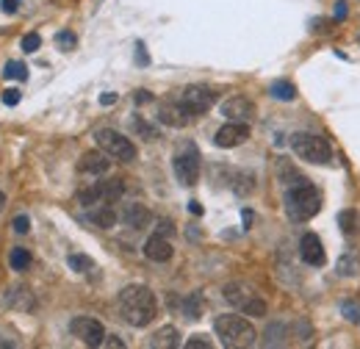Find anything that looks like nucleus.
Here are the masks:
<instances>
[{
    "mask_svg": "<svg viewBox=\"0 0 360 349\" xmlns=\"http://www.w3.org/2000/svg\"><path fill=\"white\" fill-rule=\"evenodd\" d=\"M11 227H14V230H17L20 236H22V233H28V230H31V219L25 217V214H20V217H14Z\"/></svg>",
    "mask_w": 360,
    "mask_h": 349,
    "instance_id": "31",
    "label": "nucleus"
},
{
    "mask_svg": "<svg viewBox=\"0 0 360 349\" xmlns=\"http://www.w3.org/2000/svg\"><path fill=\"white\" fill-rule=\"evenodd\" d=\"M134 128L139 133H141V136H147V141H153V139H158V131H155V128H150V125H147V122H144V120H136L134 122Z\"/></svg>",
    "mask_w": 360,
    "mask_h": 349,
    "instance_id": "30",
    "label": "nucleus"
},
{
    "mask_svg": "<svg viewBox=\"0 0 360 349\" xmlns=\"http://www.w3.org/2000/svg\"><path fill=\"white\" fill-rule=\"evenodd\" d=\"M214 344L208 341V336H191L188 341H186V349H211Z\"/></svg>",
    "mask_w": 360,
    "mask_h": 349,
    "instance_id": "29",
    "label": "nucleus"
},
{
    "mask_svg": "<svg viewBox=\"0 0 360 349\" xmlns=\"http://www.w3.org/2000/svg\"><path fill=\"white\" fill-rule=\"evenodd\" d=\"M335 6H338V8H335V20H344V17H347V3H344V0H338Z\"/></svg>",
    "mask_w": 360,
    "mask_h": 349,
    "instance_id": "36",
    "label": "nucleus"
},
{
    "mask_svg": "<svg viewBox=\"0 0 360 349\" xmlns=\"http://www.w3.org/2000/svg\"><path fill=\"white\" fill-rule=\"evenodd\" d=\"M0 347H11V341H3V338H0Z\"/></svg>",
    "mask_w": 360,
    "mask_h": 349,
    "instance_id": "42",
    "label": "nucleus"
},
{
    "mask_svg": "<svg viewBox=\"0 0 360 349\" xmlns=\"http://www.w3.org/2000/svg\"><path fill=\"white\" fill-rule=\"evenodd\" d=\"M188 211H191L194 217H200V214H202V205H200L197 200H191V203H188Z\"/></svg>",
    "mask_w": 360,
    "mask_h": 349,
    "instance_id": "38",
    "label": "nucleus"
},
{
    "mask_svg": "<svg viewBox=\"0 0 360 349\" xmlns=\"http://www.w3.org/2000/svg\"><path fill=\"white\" fill-rule=\"evenodd\" d=\"M89 219L97 224V227H103V230H111L114 224H117V211L111 208V203H100L97 205V211H91Z\"/></svg>",
    "mask_w": 360,
    "mask_h": 349,
    "instance_id": "19",
    "label": "nucleus"
},
{
    "mask_svg": "<svg viewBox=\"0 0 360 349\" xmlns=\"http://www.w3.org/2000/svg\"><path fill=\"white\" fill-rule=\"evenodd\" d=\"M172 233H175V224L169 219H161L158 222V236H172Z\"/></svg>",
    "mask_w": 360,
    "mask_h": 349,
    "instance_id": "33",
    "label": "nucleus"
},
{
    "mask_svg": "<svg viewBox=\"0 0 360 349\" xmlns=\"http://www.w3.org/2000/svg\"><path fill=\"white\" fill-rule=\"evenodd\" d=\"M172 170H175L180 186H194L200 180V153H197L194 144H186L172 158Z\"/></svg>",
    "mask_w": 360,
    "mask_h": 349,
    "instance_id": "6",
    "label": "nucleus"
},
{
    "mask_svg": "<svg viewBox=\"0 0 360 349\" xmlns=\"http://www.w3.org/2000/svg\"><path fill=\"white\" fill-rule=\"evenodd\" d=\"M0 8L6 14H17V0H0Z\"/></svg>",
    "mask_w": 360,
    "mask_h": 349,
    "instance_id": "34",
    "label": "nucleus"
},
{
    "mask_svg": "<svg viewBox=\"0 0 360 349\" xmlns=\"http://www.w3.org/2000/svg\"><path fill=\"white\" fill-rule=\"evenodd\" d=\"M8 263H11V269H14V272H22V269H28V266H31V250H25V247H17V250H11V255H8Z\"/></svg>",
    "mask_w": 360,
    "mask_h": 349,
    "instance_id": "21",
    "label": "nucleus"
},
{
    "mask_svg": "<svg viewBox=\"0 0 360 349\" xmlns=\"http://www.w3.org/2000/svg\"><path fill=\"white\" fill-rule=\"evenodd\" d=\"M341 313H344V319L358 322L360 324V305L358 303H344V305H341Z\"/></svg>",
    "mask_w": 360,
    "mask_h": 349,
    "instance_id": "26",
    "label": "nucleus"
},
{
    "mask_svg": "<svg viewBox=\"0 0 360 349\" xmlns=\"http://www.w3.org/2000/svg\"><path fill=\"white\" fill-rule=\"evenodd\" d=\"M183 313H186L188 319H200V313H202V297H200V294H191V297L183 303Z\"/></svg>",
    "mask_w": 360,
    "mask_h": 349,
    "instance_id": "24",
    "label": "nucleus"
},
{
    "mask_svg": "<svg viewBox=\"0 0 360 349\" xmlns=\"http://www.w3.org/2000/svg\"><path fill=\"white\" fill-rule=\"evenodd\" d=\"M103 347H125V344H122V341H120V338H117V336H105V341H103Z\"/></svg>",
    "mask_w": 360,
    "mask_h": 349,
    "instance_id": "35",
    "label": "nucleus"
},
{
    "mask_svg": "<svg viewBox=\"0 0 360 349\" xmlns=\"http://www.w3.org/2000/svg\"><path fill=\"white\" fill-rule=\"evenodd\" d=\"M338 274H344V277H355V274H360V261L355 258V255H344L341 261H338Z\"/></svg>",
    "mask_w": 360,
    "mask_h": 349,
    "instance_id": "23",
    "label": "nucleus"
},
{
    "mask_svg": "<svg viewBox=\"0 0 360 349\" xmlns=\"http://www.w3.org/2000/svg\"><path fill=\"white\" fill-rule=\"evenodd\" d=\"M300 255L311 266H324V244H321V239L316 233H305L300 239Z\"/></svg>",
    "mask_w": 360,
    "mask_h": 349,
    "instance_id": "12",
    "label": "nucleus"
},
{
    "mask_svg": "<svg viewBox=\"0 0 360 349\" xmlns=\"http://www.w3.org/2000/svg\"><path fill=\"white\" fill-rule=\"evenodd\" d=\"M120 313L131 327H147L158 316V300L147 286H125L120 291Z\"/></svg>",
    "mask_w": 360,
    "mask_h": 349,
    "instance_id": "1",
    "label": "nucleus"
},
{
    "mask_svg": "<svg viewBox=\"0 0 360 349\" xmlns=\"http://www.w3.org/2000/svg\"><path fill=\"white\" fill-rule=\"evenodd\" d=\"M158 120H161L164 125H169V128H186V125L191 122V114H188L180 103H164V106L158 108Z\"/></svg>",
    "mask_w": 360,
    "mask_h": 349,
    "instance_id": "14",
    "label": "nucleus"
},
{
    "mask_svg": "<svg viewBox=\"0 0 360 349\" xmlns=\"http://www.w3.org/2000/svg\"><path fill=\"white\" fill-rule=\"evenodd\" d=\"M178 344H180V333L172 327V324H167V327L155 330V333H153V338H150V347L153 349H175Z\"/></svg>",
    "mask_w": 360,
    "mask_h": 349,
    "instance_id": "17",
    "label": "nucleus"
},
{
    "mask_svg": "<svg viewBox=\"0 0 360 349\" xmlns=\"http://www.w3.org/2000/svg\"><path fill=\"white\" fill-rule=\"evenodd\" d=\"M144 255L155 263H167L172 258V244H169V239H167V236H158V233L150 236V239L144 241Z\"/></svg>",
    "mask_w": 360,
    "mask_h": 349,
    "instance_id": "13",
    "label": "nucleus"
},
{
    "mask_svg": "<svg viewBox=\"0 0 360 349\" xmlns=\"http://www.w3.org/2000/svg\"><path fill=\"white\" fill-rule=\"evenodd\" d=\"M150 211L144 208V205H139V203H134V205H125V211H122V222L128 224V227H134V230H141V227H147L150 224Z\"/></svg>",
    "mask_w": 360,
    "mask_h": 349,
    "instance_id": "18",
    "label": "nucleus"
},
{
    "mask_svg": "<svg viewBox=\"0 0 360 349\" xmlns=\"http://www.w3.org/2000/svg\"><path fill=\"white\" fill-rule=\"evenodd\" d=\"M70 330H72V336L81 338L86 347H103V341H105V327H103L97 319H91V316H75V319L70 322Z\"/></svg>",
    "mask_w": 360,
    "mask_h": 349,
    "instance_id": "9",
    "label": "nucleus"
},
{
    "mask_svg": "<svg viewBox=\"0 0 360 349\" xmlns=\"http://www.w3.org/2000/svg\"><path fill=\"white\" fill-rule=\"evenodd\" d=\"M20 94H22L20 89H6V91H3V103H6V106H17V103H20Z\"/></svg>",
    "mask_w": 360,
    "mask_h": 349,
    "instance_id": "32",
    "label": "nucleus"
},
{
    "mask_svg": "<svg viewBox=\"0 0 360 349\" xmlns=\"http://www.w3.org/2000/svg\"><path fill=\"white\" fill-rule=\"evenodd\" d=\"M178 103L191 114V117H197V114H205V111L217 103V94H214V89H208V87H186Z\"/></svg>",
    "mask_w": 360,
    "mask_h": 349,
    "instance_id": "8",
    "label": "nucleus"
},
{
    "mask_svg": "<svg viewBox=\"0 0 360 349\" xmlns=\"http://www.w3.org/2000/svg\"><path fill=\"white\" fill-rule=\"evenodd\" d=\"M3 205H6V194L0 191V211H3Z\"/></svg>",
    "mask_w": 360,
    "mask_h": 349,
    "instance_id": "41",
    "label": "nucleus"
},
{
    "mask_svg": "<svg viewBox=\"0 0 360 349\" xmlns=\"http://www.w3.org/2000/svg\"><path fill=\"white\" fill-rule=\"evenodd\" d=\"M3 78H8V81H25L28 78V67L22 61H8L3 67Z\"/></svg>",
    "mask_w": 360,
    "mask_h": 349,
    "instance_id": "22",
    "label": "nucleus"
},
{
    "mask_svg": "<svg viewBox=\"0 0 360 349\" xmlns=\"http://www.w3.org/2000/svg\"><path fill=\"white\" fill-rule=\"evenodd\" d=\"M56 42H58V47H61V50H72L78 39H75V34H72V31H61V34L56 37Z\"/></svg>",
    "mask_w": 360,
    "mask_h": 349,
    "instance_id": "27",
    "label": "nucleus"
},
{
    "mask_svg": "<svg viewBox=\"0 0 360 349\" xmlns=\"http://www.w3.org/2000/svg\"><path fill=\"white\" fill-rule=\"evenodd\" d=\"M108 158H111V156L103 153V150H89V153H84L78 170L86 174H105L111 170V161H108Z\"/></svg>",
    "mask_w": 360,
    "mask_h": 349,
    "instance_id": "15",
    "label": "nucleus"
},
{
    "mask_svg": "<svg viewBox=\"0 0 360 349\" xmlns=\"http://www.w3.org/2000/svg\"><path fill=\"white\" fill-rule=\"evenodd\" d=\"M291 150L308 164H327L333 158V150H330L327 139H321L316 133H294L291 136Z\"/></svg>",
    "mask_w": 360,
    "mask_h": 349,
    "instance_id": "4",
    "label": "nucleus"
},
{
    "mask_svg": "<svg viewBox=\"0 0 360 349\" xmlns=\"http://www.w3.org/2000/svg\"><path fill=\"white\" fill-rule=\"evenodd\" d=\"M214 330H217V336L222 338V344L227 349H247V347H255V341H258L255 327L244 316H236V313L217 316Z\"/></svg>",
    "mask_w": 360,
    "mask_h": 349,
    "instance_id": "3",
    "label": "nucleus"
},
{
    "mask_svg": "<svg viewBox=\"0 0 360 349\" xmlns=\"http://www.w3.org/2000/svg\"><path fill=\"white\" fill-rule=\"evenodd\" d=\"M122 191H125L122 180H103V183H94V186H89V189H84V191L78 194V200H81V205L117 203V200L122 197Z\"/></svg>",
    "mask_w": 360,
    "mask_h": 349,
    "instance_id": "7",
    "label": "nucleus"
},
{
    "mask_svg": "<svg viewBox=\"0 0 360 349\" xmlns=\"http://www.w3.org/2000/svg\"><path fill=\"white\" fill-rule=\"evenodd\" d=\"M67 263H70V269H75V272H91V269H94V261L86 258V255H70Z\"/></svg>",
    "mask_w": 360,
    "mask_h": 349,
    "instance_id": "25",
    "label": "nucleus"
},
{
    "mask_svg": "<svg viewBox=\"0 0 360 349\" xmlns=\"http://www.w3.org/2000/svg\"><path fill=\"white\" fill-rule=\"evenodd\" d=\"M150 100H153V94H150V91H144V89H141V91H136V103H150Z\"/></svg>",
    "mask_w": 360,
    "mask_h": 349,
    "instance_id": "37",
    "label": "nucleus"
},
{
    "mask_svg": "<svg viewBox=\"0 0 360 349\" xmlns=\"http://www.w3.org/2000/svg\"><path fill=\"white\" fill-rule=\"evenodd\" d=\"M252 224V211H244V227H250Z\"/></svg>",
    "mask_w": 360,
    "mask_h": 349,
    "instance_id": "40",
    "label": "nucleus"
},
{
    "mask_svg": "<svg viewBox=\"0 0 360 349\" xmlns=\"http://www.w3.org/2000/svg\"><path fill=\"white\" fill-rule=\"evenodd\" d=\"M250 139V128H247V122H227L222 125L217 136H214V141H217V147H222V150H230V147H238V144H244Z\"/></svg>",
    "mask_w": 360,
    "mask_h": 349,
    "instance_id": "10",
    "label": "nucleus"
},
{
    "mask_svg": "<svg viewBox=\"0 0 360 349\" xmlns=\"http://www.w3.org/2000/svg\"><path fill=\"white\" fill-rule=\"evenodd\" d=\"M94 141H97V147L103 150V153H108L111 158H117V161H134L136 158V144L128 139V136H122L120 131H111V128H103V131L94 133Z\"/></svg>",
    "mask_w": 360,
    "mask_h": 349,
    "instance_id": "5",
    "label": "nucleus"
},
{
    "mask_svg": "<svg viewBox=\"0 0 360 349\" xmlns=\"http://www.w3.org/2000/svg\"><path fill=\"white\" fill-rule=\"evenodd\" d=\"M269 91H271V97H274V100H283V103H291V100L297 97V89L291 87L288 81H274Z\"/></svg>",
    "mask_w": 360,
    "mask_h": 349,
    "instance_id": "20",
    "label": "nucleus"
},
{
    "mask_svg": "<svg viewBox=\"0 0 360 349\" xmlns=\"http://www.w3.org/2000/svg\"><path fill=\"white\" fill-rule=\"evenodd\" d=\"M114 100H117V97H114V94H103V97H100V103H103V106H111V103H114Z\"/></svg>",
    "mask_w": 360,
    "mask_h": 349,
    "instance_id": "39",
    "label": "nucleus"
},
{
    "mask_svg": "<svg viewBox=\"0 0 360 349\" xmlns=\"http://www.w3.org/2000/svg\"><path fill=\"white\" fill-rule=\"evenodd\" d=\"M222 114L230 122H250L255 117V106L247 97H230L222 103Z\"/></svg>",
    "mask_w": 360,
    "mask_h": 349,
    "instance_id": "11",
    "label": "nucleus"
},
{
    "mask_svg": "<svg viewBox=\"0 0 360 349\" xmlns=\"http://www.w3.org/2000/svg\"><path fill=\"white\" fill-rule=\"evenodd\" d=\"M321 208V194L308 177H300L285 186V214L294 222H308Z\"/></svg>",
    "mask_w": 360,
    "mask_h": 349,
    "instance_id": "2",
    "label": "nucleus"
},
{
    "mask_svg": "<svg viewBox=\"0 0 360 349\" xmlns=\"http://www.w3.org/2000/svg\"><path fill=\"white\" fill-rule=\"evenodd\" d=\"M39 47H42V37H39V34L22 37V50H25V53H34V50H39Z\"/></svg>",
    "mask_w": 360,
    "mask_h": 349,
    "instance_id": "28",
    "label": "nucleus"
},
{
    "mask_svg": "<svg viewBox=\"0 0 360 349\" xmlns=\"http://www.w3.org/2000/svg\"><path fill=\"white\" fill-rule=\"evenodd\" d=\"M255 297H258V294H255L250 286H244V283H227L225 286V300L233 307H238V310H244Z\"/></svg>",
    "mask_w": 360,
    "mask_h": 349,
    "instance_id": "16",
    "label": "nucleus"
}]
</instances>
